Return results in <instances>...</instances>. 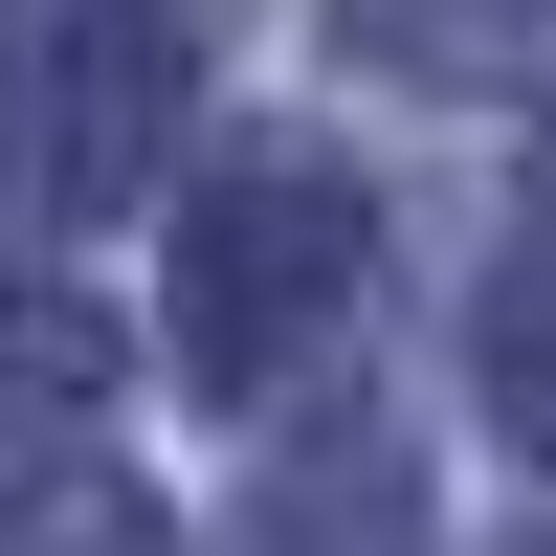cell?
<instances>
[{"label": "cell", "instance_id": "1", "mask_svg": "<svg viewBox=\"0 0 556 556\" xmlns=\"http://www.w3.org/2000/svg\"><path fill=\"white\" fill-rule=\"evenodd\" d=\"M178 290H201V356H223V379H267L290 334L356 312V178L334 156H245L201 201V267H178Z\"/></svg>", "mask_w": 556, "mask_h": 556}, {"label": "cell", "instance_id": "2", "mask_svg": "<svg viewBox=\"0 0 556 556\" xmlns=\"http://www.w3.org/2000/svg\"><path fill=\"white\" fill-rule=\"evenodd\" d=\"M89 401H112V334L67 290H0V424H89Z\"/></svg>", "mask_w": 556, "mask_h": 556}, {"label": "cell", "instance_id": "3", "mask_svg": "<svg viewBox=\"0 0 556 556\" xmlns=\"http://www.w3.org/2000/svg\"><path fill=\"white\" fill-rule=\"evenodd\" d=\"M356 45H379V67H424V89H490L534 45V0H356Z\"/></svg>", "mask_w": 556, "mask_h": 556}, {"label": "cell", "instance_id": "4", "mask_svg": "<svg viewBox=\"0 0 556 556\" xmlns=\"http://www.w3.org/2000/svg\"><path fill=\"white\" fill-rule=\"evenodd\" d=\"M0 556H134L112 490H0Z\"/></svg>", "mask_w": 556, "mask_h": 556}, {"label": "cell", "instance_id": "5", "mask_svg": "<svg viewBox=\"0 0 556 556\" xmlns=\"http://www.w3.org/2000/svg\"><path fill=\"white\" fill-rule=\"evenodd\" d=\"M534 556H556V534H534Z\"/></svg>", "mask_w": 556, "mask_h": 556}]
</instances>
